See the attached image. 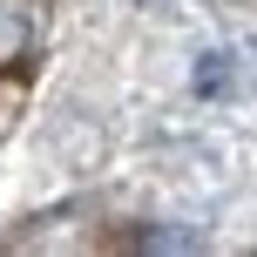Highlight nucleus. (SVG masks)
I'll use <instances>...</instances> for the list:
<instances>
[{
	"mask_svg": "<svg viewBox=\"0 0 257 257\" xmlns=\"http://www.w3.org/2000/svg\"><path fill=\"white\" fill-rule=\"evenodd\" d=\"M34 54V0H0V75Z\"/></svg>",
	"mask_w": 257,
	"mask_h": 257,
	"instance_id": "nucleus-1",
	"label": "nucleus"
},
{
	"mask_svg": "<svg viewBox=\"0 0 257 257\" xmlns=\"http://www.w3.org/2000/svg\"><path fill=\"white\" fill-rule=\"evenodd\" d=\"M230 88H237V54L230 48L203 54V61H196V95H230Z\"/></svg>",
	"mask_w": 257,
	"mask_h": 257,
	"instance_id": "nucleus-2",
	"label": "nucleus"
},
{
	"mask_svg": "<svg viewBox=\"0 0 257 257\" xmlns=\"http://www.w3.org/2000/svg\"><path fill=\"white\" fill-rule=\"evenodd\" d=\"M128 250H203V230H176V223H156V230L122 237Z\"/></svg>",
	"mask_w": 257,
	"mask_h": 257,
	"instance_id": "nucleus-3",
	"label": "nucleus"
}]
</instances>
